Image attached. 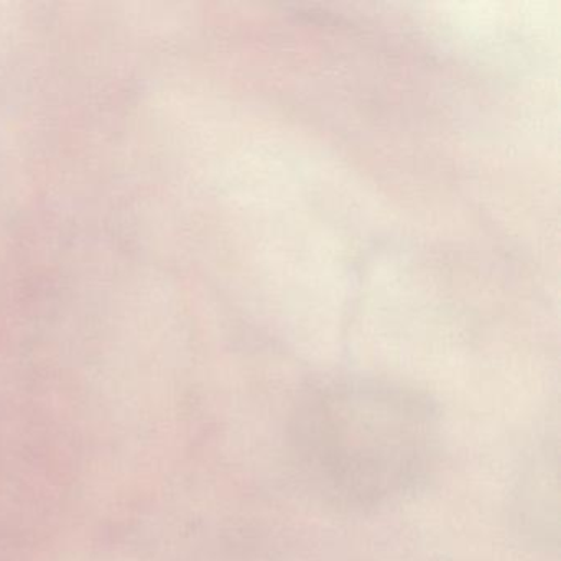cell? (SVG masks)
<instances>
[{"instance_id": "cell-1", "label": "cell", "mask_w": 561, "mask_h": 561, "mask_svg": "<svg viewBox=\"0 0 561 561\" xmlns=\"http://www.w3.org/2000/svg\"><path fill=\"white\" fill-rule=\"evenodd\" d=\"M298 459L320 494L367 507L405 492L428 469L435 426L423 403L387 390H344L298 413Z\"/></svg>"}]
</instances>
